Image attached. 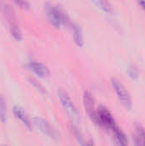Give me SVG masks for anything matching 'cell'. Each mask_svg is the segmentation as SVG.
I'll return each mask as SVG.
<instances>
[{"label": "cell", "instance_id": "1", "mask_svg": "<svg viewBox=\"0 0 145 146\" xmlns=\"http://www.w3.org/2000/svg\"><path fill=\"white\" fill-rule=\"evenodd\" d=\"M111 83L112 86L116 92V95L119 98V100L122 103V104L127 108L131 109L132 105V101L130 93L128 92L127 89L124 86V85L116 78H112L111 79Z\"/></svg>", "mask_w": 145, "mask_h": 146}, {"label": "cell", "instance_id": "3", "mask_svg": "<svg viewBox=\"0 0 145 146\" xmlns=\"http://www.w3.org/2000/svg\"><path fill=\"white\" fill-rule=\"evenodd\" d=\"M58 95H59V98L61 100V103H62L64 110H66L67 114L73 120L78 121L79 119V113L77 108L75 107L74 104L73 103V101L69 98V96L65 92H63L62 90L58 92Z\"/></svg>", "mask_w": 145, "mask_h": 146}, {"label": "cell", "instance_id": "21", "mask_svg": "<svg viewBox=\"0 0 145 146\" xmlns=\"http://www.w3.org/2000/svg\"><path fill=\"white\" fill-rule=\"evenodd\" d=\"M2 146H8V145H2Z\"/></svg>", "mask_w": 145, "mask_h": 146}, {"label": "cell", "instance_id": "11", "mask_svg": "<svg viewBox=\"0 0 145 146\" xmlns=\"http://www.w3.org/2000/svg\"><path fill=\"white\" fill-rule=\"evenodd\" d=\"M73 38L75 43L77 44V45L79 46H83L84 41H83V35H82V31L80 29V27L76 25L73 24Z\"/></svg>", "mask_w": 145, "mask_h": 146}, {"label": "cell", "instance_id": "20", "mask_svg": "<svg viewBox=\"0 0 145 146\" xmlns=\"http://www.w3.org/2000/svg\"><path fill=\"white\" fill-rule=\"evenodd\" d=\"M85 146H92V145H91V143H86Z\"/></svg>", "mask_w": 145, "mask_h": 146}, {"label": "cell", "instance_id": "19", "mask_svg": "<svg viewBox=\"0 0 145 146\" xmlns=\"http://www.w3.org/2000/svg\"><path fill=\"white\" fill-rule=\"evenodd\" d=\"M138 3L142 6V8H143L144 9H145V1H139Z\"/></svg>", "mask_w": 145, "mask_h": 146}, {"label": "cell", "instance_id": "2", "mask_svg": "<svg viewBox=\"0 0 145 146\" xmlns=\"http://www.w3.org/2000/svg\"><path fill=\"white\" fill-rule=\"evenodd\" d=\"M97 123L108 127L109 129H114L116 126L115 120L110 111L104 106L101 105L98 107L97 111Z\"/></svg>", "mask_w": 145, "mask_h": 146}, {"label": "cell", "instance_id": "4", "mask_svg": "<svg viewBox=\"0 0 145 146\" xmlns=\"http://www.w3.org/2000/svg\"><path fill=\"white\" fill-rule=\"evenodd\" d=\"M46 15L50 23L57 28L65 21L64 13L54 5H46Z\"/></svg>", "mask_w": 145, "mask_h": 146}, {"label": "cell", "instance_id": "16", "mask_svg": "<svg viewBox=\"0 0 145 146\" xmlns=\"http://www.w3.org/2000/svg\"><path fill=\"white\" fill-rule=\"evenodd\" d=\"M128 74H129L130 77H132V79H137V78L138 77V69H137L134 66L131 65V66L128 68Z\"/></svg>", "mask_w": 145, "mask_h": 146}, {"label": "cell", "instance_id": "5", "mask_svg": "<svg viewBox=\"0 0 145 146\" xmlns=\"http://www.w3.org/2000/svg\"><path fill=\"white\" fill-rule=\"evenodd\" d=\"M32 125L38 129L41 133H43L44 135H46L47 137L53 139H57V135L56 133L55 132V130L53 129V127L50 125V123L39 117H34L32 120Z\"/></svg>", "mask_w": 145, "mask_h": 146}, {"label": "cell", "instance_id": "18", "mask_svg": "<svg viewBox=\"0 0 145 146\" xmlns=\"http://www.w3.org/2000/svg\"><path fill=\"white\" fill-rule=\"evenodd\" d=\"M30 81H31V83H32V84L35 85V86H37V88H38V90H40L41 92H44V88L42 87V86H40V85H39V84H38V82H37L36 80H34L33 79H30Z\"/></svg>", "mask_w": 145, "mask_h": 146}, {"label": "cell", "instance_id": "6", "mask_svg": "<svg viewBox=\"0 0 145 146\" xmlns=\"http://www.w3.org/2000/svg\"><path fill=\"white\" fill-rule=\"evenodd\" d=\"M84 105L85 108V110L87 111L89 116L91 119L97 123V112L95 111V107H94V98L92 95L89 92H84Z\"/></svg>", "mask_w": 145, "mask_h": 146}, {"label": "cell", "instance_id": "10", "mask_svg": "<svg viewBox=\"0 0 145 146\" xmlns=\"http://www.w3.org/2000/svg\"><path fill=\"white\" fill-rule=\"evenodd\" d=\"M113 132L115 133L116 141L118 142L120 146H128V140L126 136V134L124 133V132L120 129L118 127H115L113 129Z\"/></svg>", "mask_w": 145, "mask_h": 146}, {"label": "cell", "instance_id": "8", "mask_svg": "<svg viewBox=\"0 0 145 146\" xmlns=\"http://www.w3.org/2000/svg\"><path fill=\"white\" fill-rule=\"evenodd\" d=\"M13 113H14L15 116L17 119H19L24 124L25 127H26L29 130L31 129V127H32V122H31V121H30L27 114L25 112V110L21 107L17 106V105L14 106V108H13Z\"/></svg>", "mask_w": 145, "mask_h": 146}, {"label": "cell", "instance_id": "15", "mask_svg": "<svg viewBox=\"0 0 145 146\" xmlns=\"http://www.w3.org/2000/svg\"><path fill=\"white\" fill-rule=\"evenodd\" d=\"M72 132H73V135L75 136V138L77 139V140L79 141V143L81 145L85 146L86 143L85 142V140H84V138H83L82 134L79 133V129H78L77 127H75L74 126H72Z\"/></svg>", "mask_w": 145, "mask_h": 146}, {"label": "cell", "instance_id": "9", "mask_svg": "<svg viewBox=\"0 0 145 146\" xmlns=\"http://www.w3.org/2000/svg\"><path fill=\"white\" fill-rule=\"evenodd\" d=\"M133 135V146H145V130L141 125H137Z\"/></svg>", "mask_w": 145, "mask_h": 146}, {"label": "cell", "instance_id": "13", "mask_svg": "<svg viewBox=\"0 0 145 146\" xmlns=\"http://www.w3.org/2000/svg\"><path fill=\"white\" fill-rule=\"evenodd\" d=\"M10 33L12 36L18 41H21L22 39V33L19 28V27L15 23H11L10 24Z\"/></svg>", "mask_w": 145, "mask_h": 146}, {"label": "cell", "instance_id": "14", "mask_svg": "<svg viewBox=\"0 0 145 146\" xmlns=\"http://www.w3.org/2000/svg\"><path fill=\"white\" fill-rule=\"evenodd\" d=\"M95 3L99 7L101 8L102 9H103L105 12H108V13H111L113 11V9H112V6L110 5V3L107 1H96Z\"/></svg>", "mask_w": 145, "mask_h": 146}, {"label": "cell", "instance_id": "17", "mask_svg": "<svg viewBox=\"0 0 145 146\" xmlns=\"http://www.w3.org/2000/svg\"><path fill=\"white\" fill-rule=\"evenodd\" d=\"M15 3L20 5L21 8H24V9H28L29 8V3L26 1H15Z\"/></svg>", "mask_w": 145, "mask_h": 146}, {"label": "cell", "instance_id": "12", "mask_svg": "<svg viewBox=\"0 0 145 146\" xmlns=\"http://www.w3.org/2000/svg\"><path fill=\"white\" fill-rule=\"evenodd\" d=\"M0 121L3 123L7 121V105L3 95H0Z\"/></svg>", "mask_w": 145, "mask_h": 146}, {"label": "cell", "instance_id": "7", "mask_svg": "<svg viewBox=\"0 0 145 146\" xmlns=\"http://www.w3.org/2000/svg\"><path fill=\"white\" fill-rule=\"evenodd\" d=\"M27 67H28V68L31 71H32L34 74H36L39 77L44 78V77H47L50 74V72H49L48 68L44 64H43L41 62H30L27 64Z\"/></svg>", "mask_w": 145, "mask_h": 146}]
</instances>
